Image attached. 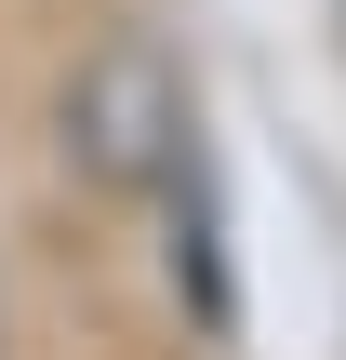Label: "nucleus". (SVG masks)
Returning <instances> with one entry per match:
<instances>
[{"label":"nucleus","mask_w":346,"mask_h":360,"mask_svg":"<svg viewBox=\"0 0 346 360\" xmlns=\"http://www.w3.org/2000/svg\"><path fill=\"white\" fill-rule=\"evenodd\" d=\"M187 134H200L187 80H173V53L147 27H120V40L80 53V80H67V160H80V187H160Z\"/></svg>","instance_id":"obj_1"},{"label":"nucleus","mask_w":346,"mask_h":360,"mask_svg":"<svg viewBox=\"0 0 346 360\" xmlns=\"http://www.w3.org/2000/svg\"><path fill=\"white\" fill-rule=\"evenodd\" d=\"M160 200H173V294H187V321H200V334H227V321H240V267H227V214H213V147H200V134L173 147Z\"/></svg>","instance_id":"obj_2"}]
</instances>
